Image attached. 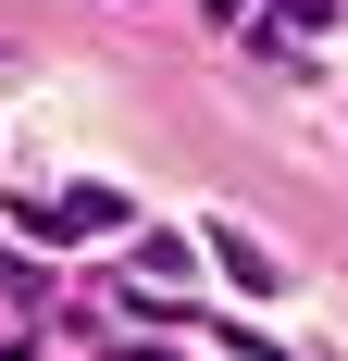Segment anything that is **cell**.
I'll return each mask as SVG.
<instances>
[{
	"label": "cell",
	"mask_w": 348,
	"mask_h": 361,
	"mask_svg": "<svg viewBox=\"0 0 348 361\" xmlns=\"http://www.w3.org/2000/svg\"><path fill=\"white\" fill-rule=\"evenodd\" d=\"M37 237H125V187H63V200H25Z\"/></svg>",
	"instance_id": "6da1fadb"
},
{
	"label": "cell",
	"mask_w": 348,
	"mask_h": 361,
	"mask_svg": "<svg viewBox=\"0 0 348 361\" xmlns=\"http://www.w3.org/2000/svg\"><path fill=\"white\" fill-rule=\"evenodd\" d=\"M211 262H224V274H237V287H249V299H261V287H274V262H261V250H249V237H237V224H211Z\"/></svg>",
	"instance_id": "7a4b0ae2"
},
{
	"label": "cell",
	"mask_w": 348,
	"mask_h": 361,
	"mask_svg": "<svg viewBox=\"0 0 348 361\" xmlns=\"http://www.w3.org/2000/svg\"><path fill=\"white\" fill-rule=\"evenodd\" d=\"M137 361H162V349H137Z\"/></svg>",
	"instance_id": "3957f363"
}]
</instances>
